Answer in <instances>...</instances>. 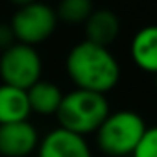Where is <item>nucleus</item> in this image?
I'll return each mask as SVG.
<instances>
[{
  "label": "nucleus",
  "mask_w": 157,
  "mask_h": 157,
  "mask_svg": "<svg viewBox=\"0 0 157 157\" xmlns=\"http://www.w3.org/2000/svg\"><path fill=\"white\" fill-rule=\"evenodd\" d=\"M67 74L80 91L107 94L120 80V65L109 48L82 41L70 48L65 61Z\"/></svg>",
  "instance_id": "f257e3e1"
},
{
  "label": "nucleus",
  "mask_w": 157,
  "mask_h": 157,
  "mask_svg": "<svg viewBox=\"0 0 157 157\" xmlns=\"http://www.w3.org/2000/svg\"><path fill=\"white\" fill-rule=\"evenodd\" d=\"M109 113V104L104 94L74 89L63 94L56 117L59 128L85 137L89 133H96Z\"/></svg>",
  "instance_id": "f03ea898"
},
{
  "label": "nucleus",
  "mask_w": 157,
  "mask_h": 157,
  "mask_svg": "<svg viewBox=\"0 0 157 157\" xmlns=\"http://www.w3.org/2000/svg\"><path fill=\"white\" fill-rule=\"evenodd\" d=\"M144 118L129 109L109 113L104 124L96 131L98 148L111 157H126L133 155L139 142L146 133Z\"/></svg>",
  "instance_id": "7ed1b4c3"
},
{
  "label": "nucleus",
  "mask_w": 157,
  "mask_h": 157,
  "mask_svg": "<svg viewBox=\"0 0 157 157\" xmlns=\"http://www.w3.org/2000/svg\"><path fill=\"white\" fill-rule=\"evenodd\" d=\"M57 26L56 10L43 2H24L13 13L10 28L17 43L33 46L44 43Z\"/></svg>",
  "instance_id": "20e7f679"
},
{
  "label": "nucleus",
  "mask_w": 157,
  "mask_h": 157,
  "mask_svg": "<svg viewBox=\"0 0 157 157\" xmlns=\"http://www.w3.org/2000/svg\"><path fill=\"white\" fill-rule=\"evenodd\" d=\"M41 74L43 59L33 46L15 43L0 56V78L4 85L28 91L32 85L41 82Z\"/></svg>",
  "instance_id": "39448f33"
},
{
  "label": "nucleus",
  "mask_w": 157,
  "mask_h": 157,
  "mask_svg": "<svg viewBox=\"0 0 157 157\" xmlns=\"http://www.w3.org/2000/svg\"><path fill=\"white\" fill-rule=\"evenodd\" d=\"M39 157H93L85 137L70 133L63 128L48 131L37 146Z\"/></svg>",
  "instance_id": "423d86ee"
},
{
  "label": "nucleus",
  "mask_w": 157,
  "mask_h": 157,
  "mask_svg": "<svg viewBox=\"0 0 157 157\" xmlns=\"http://www.w3.org/2000/svg\"><path fill=\"white\" fill-rule=\"evenodd\" d=\"M39 146V133L33 124L13 122L0 126V155L26 157Z\"/></svg>",
  "instance_id": "0eeeda50"
},
{
  "label": "nucleus",
  "mask_w": 157,
  "mask_h": 157,
  "mask_svg": "<svg viewBox=\"0 0 157 157\" xmlns=\"http://www.w3.org/2000/svg\"><path fill=\"white\" fill-rule=\"evenodd\" d=\"M120 33V21L111 10H93L85 21V41L109 48Z\"/></svg>",
  "instance_id": "6e6552de"
},
{
  "label": "nucleus",
  "mask_w": 157,
  "mask_h": 157,
  "mask_svg": "<svg viewBox=\"0 0 157 157\" xmlns=\"http://www.w3.org/2000/svg\"><path fill=\"white\" fill-rule=\"evenodd\" d=\"M129 52L133 63L140 70L157 74V24L140 28L131 39Z\"/></svg>",
  "instance_id": "1a4fd4ad"
},
{
  "label": "nucleus",
  "mask_w": 157,
  "mask_h": 157,
  "mask_svg": "<svg viewBox=\"0 0 157 157\" xmlns=\"http://www.w3.org/2000/svg\"><path fill=\"white\" fill-rule=\"evenodd\" d=\"M30 102L28 94L22 89H15L10 85H0V126L26 122L30 117Z\"/></svg>",
  "instance_id": "9d476101"
},
{
  "label": "nucleus",
  "mask_w": 157,
  "mask_h": 157,
  "mask_svg": "<svg viewBox=\"0 0 157 157\" xmlns=\"http://www.w3.org/2000/svg\"><path fill=\"white\" fill-rule=\"evenodd\" d=\"M28 102H30V111L37 115H56L59 109V104L63 100L61 89L52 83V82H37L32 85L28 91Z\"/></svg>",
  "instance_id": "9b49d317"
},
{
  "label": "nucleus",
  "mask_w": 157,
  "mask_h": 157,
  "mask_svg": "<svg viewBox=\"0 0 157 157\" xmlns=\"http://www.w3.org/2000/svg\"><path fill=\"white\" fill-rule=\"evenodd\" d=\"M93 10L94 8L89 0H63L59 8L56 10V15H57V19H61L65 22L80 24L89 19Z\"/></svg>",
  "instance_id": "f8f14e48"
},
{
  "label": "nucleus",
  "mask_w": 157,
  "mask_h": 157,
  "mask_svg": "<svg viewBox=\"0 0 157 157\" xmlns=\"http://www.w3.org/2000/svg\"><path fill=\"white\" fill-rule=\"evenodd\" d=\"M131 157H157V126L146 129L142 140L139 142Z\"/></svg>",
  "instance_id": "ddd939ff"
},
{
  "label": "nucleus",
  "mask_w": 157,
  "mask_h": 157,
  "mask_svg": "<svg viewBox=\"0 0 157 157\" xmlns=\"http://www.w3.org/2000/svg\"><path fill=\"white\" fill-rule=\"evenodd\" d=\"M15 37H13V32L10 28V24H0V48H2V52L6 48H10L11 44H15Z\"/></svg>",
  "instance_id": "4468645a"
},
{
  "label": "nucleus",
  "mask_w": 157,
  "mask_h": 157,
  "mask_svg": "<svg viewBox=\"0 0 157 157\" xmlns=\"http://www.w3.org/2000/svg\"><path fill=\"white\" fill-rule=\"evenodd\" d=\"M155 89H157V74H155Z\"/></svg>",
  "instance_id": "2eb2a0df"
}]
</instances>
